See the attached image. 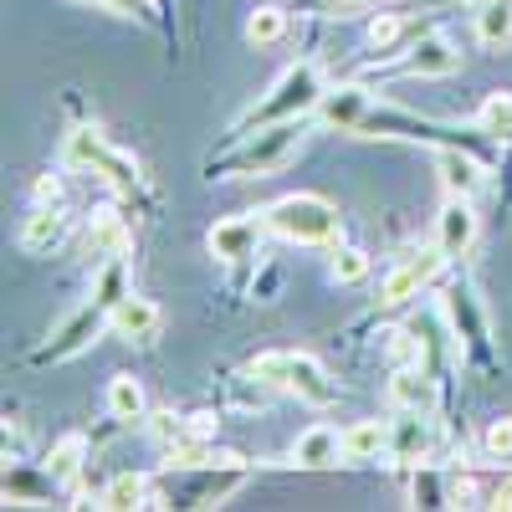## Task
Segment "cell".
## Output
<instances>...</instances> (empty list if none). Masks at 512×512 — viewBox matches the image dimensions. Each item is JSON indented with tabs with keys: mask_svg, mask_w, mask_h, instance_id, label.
Instances as JSON below:
<instances>
[{
	"mask_svg": "<svg viewBox=\"0 0 512 512\" xmlns=\"http://www.w3.org/2000/svg\"><path fill=\"white\" fill-rule=\"evenodd\" d=\"M482 446H487V456H492V461H512V415H502V420H492V425H487Z\"/></svg>",
	"mask_w": 512,
	"mask_h": 512,
	"instance_id": "1f68e13d",
	"label": "cell"
},
{
	"mask_svg": "<svg viewBox=\"0 0 512 512\" xmlns=\"http://www.w3.org/2000/svg\"><path fill=\"white\" fill-rule=\"evenodd\" d=\"M108 415H113V420H144V415H149L144 384H139L134 374H113V384H108Z\"/></svg>",
	"mask_w": 512,
	"mask_h": 512,
	"instance_id": "44dd1931",
	"label": "cell"
},
{
	"mask_svg": "<svg viewBox=\"0 0 512 512\" xmlns=\"http://www.w3.org/2000/svg\"><path fill=\"white\" fill-rule=\"evenodd\" d=\"M456 62H461V52L451 47L446 36H420L410 62H405V72L410 77H446V72H456Z\"/></svg>",
	"mask_w": 512,
	"mask_h": 512,
	"instance_id": "2e32d148",
	"label": "cell"
},
{
	"mask_svg": "<svg viewBox=\"0 0 512 512\" xmlns=\"http://www.w3.org/2000/svg\"><path fill=\"white\" fill-rule=\"evenodd\" d=\"M446 318H451L456 344H461L466 354L487 359V318H482V308H477L472 287H451V292H446Z\"/></svg>",
	"mask_w": 512,
	"mask_h": 512,
	"instance_id": "ba28073f",
	"label": "cell"
},
{
	"mask_svg": "<svg viewBox=\"0 0 512 512\" xmlns=\"http://www.w3.org/2000/svg\"><path fill=\"white\" fill-rule=\"evenodd\" d=\"M477 36H482V47H507L512 41V0H487L477 11Z\"/></svg>",
	"mask_w": 512,
	"mask_h": 512,
	"instance_id": "484cf974",
	"label": "cell"
},
{
	"mask_svg": "<svg viewBox=\"0 0 512 512\" xmlns=\"http://www.w3.org/2000/svg\"><path fill=\"white\" fill-rule=\"evenodd\" d=\"M482 175H487V159H477L472 149H441V185H446V195L472 200L482 190Z\"/></svg>",
	"mask_w": 512,
	"mask_h": 512,
	"instance_id": "4fadbf2b",
	"label": "cell"
},
{
	"mask_svg": "<svg viewBox=\"0 0 512 512\" xmlns=\"http://www.w3.org/2000/svg\"><path fill=\"white\" fill-rule=\"evenodd\" d=\"M441 267H446V251H441V246H425V251L405 256V262L379 282V303H384V308L410 303V297H415L420 287H431V282H436V272H441Z\"/></svg>",
	"mask_w": 512,
	"mask_h": 512,
	"instance_id": "8992f818",
	"label": "cell"
},
{
	"mask_svg": "<svg viewBox=\"0 0 512 512\" xmlns=\"http://www.w3.org/2000/svg\"><path fill=\"white\" fill-rule=\"evenodd\" d=\"M379 456H390V425L354 420L344 431V461H379Z\"/></svg>",
	"mask_w": 512,
	"mask_h": 512,
	"instance_id": "ac0fdd59",
	"label": "cell"
},
{
	"mask_svg": "<svg viewBox=\"0 0 512 512\" xmlns=\"http://www.w3.org/2000/svg\"><path fill=\"white\" fill-rule=\"evenodd\" d=\"M103 159H108V144H103L98 128H93V123L72 128V134H67V164H72V169H93V175H98Z\"/></svg>",
	"mask_w": 512,
	"mask_h": 512,
	"instance_id": "7402d4cb",
	"label": "cell"
},
{
	"mask_svg": "<svg viewBox=\"0 0 512 512\" xmlns=\"http://www.w3.org/2000/svg\"><path fill=\"white\" fill-rule=\"evenodd\" d=\"M108 323H113L118 338H128V344H149V338L159 333V308L149 303V297H134V292H128L123 303L108 313Z\"/></svg>",
	"mask_w": 512,
	"mask_h": 512,
	"instance_id": "7c38bea8",
	"label": "cell"
},
{
	"mask_svg": "<svg viewBox=\"0 0 512 512\" xmlns=\"http://www.w3.org/2000/svg\"><path fill=\"white\" fill-rule=\"evenodd\" d=\"M297 139H303L297 118L256 128V134L246 139V149L231 159V175H272V169H282V164H287V154L297 149Z\"/></svg>",
	"mask_w": 512,
	"mask_h": 512,
	"instance_id": "5b68a950",
	"label": "cell"
},
{
	"mask_svg": "<svg viewBox=\"0 0 512 512\" xmlns=\"http://www.w3.org/2000/svg\"><path fill=\"white\" fill-rule=\"evenodd\" d=\"M103 323H108V308L93 297V308H82L77 318H67V323H62V333H57V338H52V344L41 349L36 359H41V364H47V359H72L77 349H88V344H93V333H98Z\"/></svg>",
	"mask_w": 512,
	"mask_h": 512,
	"instance_id": "9c48e42d",
	"label": "cell"
},
{
	"mask_svg": "<svg viewBox=\"0 0 512 512\" xmlns=\"http://www.w3.org/2000/svg\"><path fill=\"white\" fill-rule=\"evenodd\" d=\"M369 108H374V93L359 88V82L323 88V98H318V118H323L328 128H338V134H359L364 118H369Z\"/></svg>",
	"mask_w": 512,
	"mask_h": 512,
	"instance_id": "52a82bcc",
	"label": "cell"
},
{
	"mask_svg": "<svg viewBox=\"0 0 512 512\" xmlns=\"http://www.w3.org/2000/svg\"><path fill=\"white\" fill-rule=\"evenodd\" d=\"M246 482V466H226V461H210V466H169V477H164V487H169V507H216V502H226L236 487Z\"/></svg>",
	"mask_w": 512,
	"mask_h": 512,
	"instance_id": "277c9868",
	"label": "cell"
},
{
	"mask_svg": "<svg viewBox=\"0 0 512 512\" xmlns=\"http://www.w3.org/2000/svg\"><path fill=\"white\" fill-rule=\"evenodd\" d=\"M103 507H113V512L149 507V477H139V472H123V477H113V482L103 487Z\"/></svg>",
	"mask_w": 512,
	"mask_h": 512,
	"instance_id": "603a6c76",
	"label": "cell"
},
{
	"mask_svg": "<svg viewBox=\"0 0 512 512\" xmlns=\"http://www.w3.org/2000/svg\"><path fill=\"white\" fill-rule=\"evenodd\" d=\"M62 231H67L62 210H57V205H36L31 216H26V226H21V246H26V251H52V246L62 241Z\"/></svg>",
	"mask_w": 512,
	"mask_h": 512,
	"instance_id": "ffe728a7",
	"label": "cell"
},
{
	"mask_svg": "<svg viewBox=\"0 0 512 512\" xmlns=\"http://www.w3.org/2000/svg\"><path fill=\"white\" fill-rule=\"evenodd\" d=\"M123 246H128V231L118 221V210H98L88 221V256L93 262H108V256H123Z\"/></svg>",
	"mask_w": 512,
	"mask_h": 512,
	"instance_id": "d6986e66",
	"label": "cell"
},
{
	"mask_svg": "<svg viewBox=\"0 0 512 512\" xmlns=\"http://www.w3.org/2000/svg\"><path fill=\"white\" fill-rule=\"evenodd\" d=\"M98 175H103L113 190H123V195L139 190V169H134V159H128V154H113V149H108V159L98 164Z\"/></svg>",
	"mask_w": 512,
	"mask_h": 512,
	"instance_id": "f546056e",
	"label": "cell"
},
{
	"mask_svg": "<svg viewBox=\"0 0 512 512\" xmlns=\"http://www.w3.org/2000/svg\"><path fill=\"white\" fill-rule=\"evenodd\" d=\"M292 461L297 466H313V472L338 466V461H344V436H338L333 425H308V431L297 436V446H292Z\"/></svg>",
	"mask_w": 512,
	"mask_h": 512,
	"instance_id": "5bb4252c",
	"label": "cell"
},
{
	"mask_svg": "<svg viewBox=\"0 0 512 512\" xmlns=\"http://www.w3.org/2000/svg\"><path fill=\"white\" fill-rule=\"evenodd\" d=\"M98 6H108V11H123V16H128V11H144V0H98Z\"/></svg>",
	"mask_w": 512,
	"mask_h": 512,
	"instance_id": "d590c367",
	"label": "cell"
},
{
	"mask_svg": "<svg viewBox=\"0 0 512 512\" xmlns=\"http://www.w3.org/2000/svg\"><path fill=\"white\" fill-rule=\"evenodd\" d=\"M93 297H98V303H103L108 313H113V308L123 303V297H128V267H123V256H108V262H103Z\"/></svg>",
	"mask_w": 512,
	"mask_h": 512,
	"instance_id": "83f0119b",
	"label": "cell"
},
{
	"mask_svg": "<svg viewBox=\"0 0 512 512\" xmlns=\"http://www.w3.org/2000/svg\"><path fill=\"white\" fill-rule=\"evenodd\" d=\"M477 128L487 139H512V93H492L477 113Z\"/></svg>",
	"mask_w": 512,
	"mask_h": 512,
	"instance_id": "f1b7e54d",
	"label": "cell"
},
{
	"mask_svg": "<svg viewBox=\"0 0 512 512\" xmlns=\"http://www.w3.org/2000/svg\"><path fill=\"white\" fill-rule=\"evenodd\" d=\"M400 16H374V26H369V47L374 52H395V41H400Z\"/></svg>",
	"mask_w": 512,
	"mask_h": 512,
	"instance_id": "d6a6232c",
	"label": "cell"
},
{
	"mask_svg": "<svg viewBox=\"0 0 512 512\" xmlns=\"http://www.w3.org/2000/svg\"><path fill=\"white\" fill-rule=\"evenodd\" d=\"M333 277L338 282H364L369 277V256L359 246H338L333 251Z\"/></svg>",
	"mask_w": 512,
	"mask_h": 512,
	"instance_id": "4dcf8cb0",
	"label": "cell"
},
{
	"mask_svg": "<svg viewBox=\"0 0 512 512\" xmlns=\"http://www.w3.org/2000/svg\"><path fill=\"white\" fill-rule=\"evenodd\" d=\"M318 98H323V77H318V67H313V62H297V67H287V72L277 77V88L246 113V128H267V123L303 118V113L318 108Z\"/></svg>",
	"mask_w": 512,
	"mask_h": 512,
	"instance_id": "3957f363",
	"label": "cell"
},
{
	"mask_svg": "<svg viewBox=\"0 0 512 512\" xmlns=\"http://www.w3.org/2000/svg\"><path fill=\"white\" fill-rule=\"evenodd\" d=\"M287 36V11L282 6H262V11H251L246 21V41L251 47H272V41Z\"/></svg>",
	"mask_w": 512,
	"mask_h": 512,
	"instance_id": "4316f807",
	"label": "cell"
},
{
	"mask_svg": "<svg viewBox=\"0 0 512 512\" xmlns=\"http://www.w3.org/2000/svg\"><path fill=\"white\" fill-rule=\"evenodd\" d=\"M359 6H364V0H328V11H333V16H354Z\"/></svg>",
	"mask_w": 512,
	"mask_h": 512,
	"instance_id": "8d00e7d4",
	"label": "cell"
},
{
	"mask_svg": "<svg viewBox=\"0 0 512 512\" xmlns=\"http://www.w3.org/2000/svg\"><path fill=\"white\" fill-rule=\"evenodd\" d=\"M82 461H88V441H82V436H67V441L52 451V461H47V482H52V487H67V482H77Z\"/></svg>",
	"mask_w": 512,
	"mask_h": 512,
	"instance_id": "d4e9b609",
	"label": "cell"
},
{
	"mask_svg": "<svg viewBox=\"0 0 512 512\" xmlns=\"http://www.w3.org/2000/svg\"><path fill=\"white\" fill-rule=\"evenodd\" d=\"M390 400H395L400 410H431L436 384H431V374H425L420 364H395V374H390Z\"/></svg>",
	"mask_w": 512,
	"mask_h": 512,
	"instance_id": "9a60e30c",
	"label": "cell"
},
{
	"mask_svg": "<svg viewBox=\"0 0 512 512\" xmlns=\"http://www.w3.org/2000/svg\"><path fill=\"white\" fill-rule=\"evenodd\" d=\"M390 359H395V364H420V359H425V354H420V338H415L410 328L390 333Z\"/></svg>",
	"mask_w": 512,
	"mask_h": 512,
	"instance_id": "836d02e7",
	"label": "cell"
},
{
	"mask_svg": "<svg viewBox=\"0 0 512 512\" xmlns=\"http://www.w3.org/2000/svg\"><path fill=\"white\" fill-rule=\"evenodd\" d=\"M267 231H277L282 241L297 246H333L338 241V210L323 195H282L277 205H267Z\"/></svg>",
	"mask_w": 512,
	"mask_h": 512,
	"instance_id": "6da1fadb",
	"label": "cell"
},
{
	"mask_svg": "<svg viewBox=\"0 0 512 512\" xmlns=\"http://www.w3.org/2000/svg\"><path fill=\"white\" fill-rule=\"evenodd\" d=\"M36 205H62V180L57 175H47V180H36Z\"/></svg>",
	"mask_w": 512,
	"mask_h": 512,
	"instance_id": "e575fe53",
	"label": "cell"
},
{
	"mask_svg": "<svg viewBox=\"0 0 512 512\" xmlns=\"http://www.w3.org/2000/svg\"><path fill=\"white\" fill-rule=\"evenodd\" d=\"M262 226L267 221H251V216L221 221L216 231H210V256H221V262H246V256H256V246H262Z\"/></svg>",
	"mask_w": 512,
	"mask_h": 512,
	"instance_id": "30bf717a",
	"label": "cell"
},
{
	"mask_svg": "<svg viewBox=\"0 0 512 512\" xmlns=\"http://www.w3.org/2000/svg\"><path fill=\"white\" fill-rule=\"evenodd\" d=\"M251 379L272 384V390H287V395L308 400V405H328V400H333V384H328L323 364L308 359V354H292V349L256 354V359H251Z\"/></svg>",
	"mask_w": 512,
	"mask_h": 512,
	"instance_id": "7a4b0ae2",
	"label": "cell"
},
{
	"mask_svg": "<svg viewBox=\"0 0 512 512\" xmlns=\"http://www.w3.org/2000/svg\"><path fill=\"white\" fill-rule=\"evenodd\" d=\"M410 502H415V507H456V492L446 487V477L436 472V466H415Z\"/></svg>",
	"mask_w": 512,
	"mask_h": 512,
	"instance_id": "cb8c5ba5",
	"label": "cell"
},
{
	"mask_svg": "<svg viewBox=\"0 0 512 512\" xmlns=\"http://www.w3.org/2000/svg\"><path fill=\"white\" fill-rule=\"evenodd\" d=\"M472 241H477L472 200L451 195V200H446V210H441V221H436V246H441L446 256H466V251H472Z\"/></svg>",
	"mask_w": 512,
	"mask_h": 512,
	"instance_id": "8fae6325",
	"label": "cell"
},
{
	"mask_svg": "<svg viewBox=\"0 0 512 512\" xmlns=\"http://www.w3.org/2000/svg\"><path fill=\"white\" fill-rule=\"evenodd\" d=\"M431 451V425H425V410H405V420L390 425V456L395 461H425Z\"/></svg>",
	"mask_w": 512,
	"mask_h": 512,
	"instance_id": "e0dca14e",
	"label": "cell"
}]
</instances>
